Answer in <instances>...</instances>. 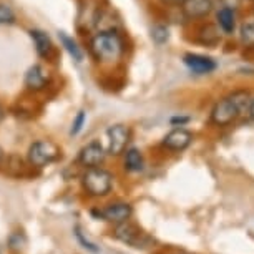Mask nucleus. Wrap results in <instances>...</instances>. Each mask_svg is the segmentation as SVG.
<instances>
[{"label": "nucleus", "instance_id": "nucleus-1", "mask_svg": "<svg viewBox=\"0 0 254 254\" xmlns=\"http://www.w3.org/2000/svg\"><path fill=\"white\" fill-rule=\"evenodd\" d=\"M88 52L97 64H115L125 55V40L117 30H98L88 40Z\"/></svg>", "mask_w": 254, "mask_h": 254}, {"label": "nucleus", "instance_id": "nucleus-2", "mask_svg": "<svg viewBox=\"0 0 254 254\" xmlns=\"http://www.w3.org/2000/svg\"><path fill=\"white\" fill-rule=\"evenodd\" d=\"M113 175L102 166L97 168H85L80 176L81 188L92 198H103L110 194L113 188Z\"/></svg>", "mask_w": 254, "mask_h": 254}, {"label": "nucleus", "instance_id": "nucleus-3", "mask_svg": "<svg viewBox=\"0 0 254 254\" xmlns=\"http://www.w3.org/2000/svg\"><path fill=\"white\" fill-rule=\"evenodd\" d=\"M62 156V150L57 143L50 140H37L28 146L27 161L32 168L42 170L50 166L52 163L59 161Z\"/></svg>", "mask_w": 254, "mask_h": 254}, {"label": "nucleus", "instance_id": "nucleus-4", "mask_svg": "<svg viewBox=\"0 0 254 254\" xmlns=\"http://www.w3.org/2000/svg\"><path fill=\"white\" fill-rule=\"evenodd\" d=\"M115 238L131 248H146L151 243V238L141 228H138L136 224L130 223V219L117 224V228H115Z\"/></svg>", "mask_w": 254, "mask_h": 254}, {"label": "nucleus", "instance_id": "nucleus-5", "mask_svg": "<svg viewBox=\"0 0 254 254\" xmlns=\"http://www.w3.org/2000/svg\"><path fill=\"white\" fill-rule=\"evenodd\" d=\"M107 138H108L107 155L122 156L131 141V130L130 127H127L123 123L112 125L107 130Z\"/></svg>", "mask_w": 254, "mask_h": 254}, {"label": "nucleus", "instance_id": "nucleus-6", "mask_svg": "<svg viewBox=\"0 0 254 254\" xmlns=\"http://www.w3.org/2000/svg\"><path fill=\"white\" fill-rule=\"evenodd\" d=\"M50 81H52L50 70L42 64H33L32 66H28V70L25 71L23 87L30 93H40L49 88Z\"/></svg>", "mask_w": 254, "mask_h": 254}, {"label": "nucleus", "instance_id": "nucleus-7", "mask_svg": "<svg viewBox=\"0 0 254 254\" xmlns=\"http://www.w3.org/2000/svg\"><path fill=\"white\" fill-rule=\"evenodd\" d=\"M90 213L97 219H103V221L120 224V223L128 221V219L131 218L133 208H131V204L123 203V201H115V203H110L102 209H92Z\"/></svg>", "mask_w": 254, "mask_h": 254}, {"label": "nucleus", "instance_id": "nucleus-8", "mask_svg": "<svg viewBox=\"0 0 254 254\" xmlns=\"http://www.w3.org/2000/svg\"><path fill=\"white\" fill-rule=\"evenodd\" d=\"M105 158H107V148L98 140H93L81 146L78 156H76V163L83 168H97L103 165Z\"/></svg>", "mask_w": 254, "mask_h": 254}, {"label": "nucleus", "instance_id": "nucleus-9", "mask_svg": "<svg viewBox=\"0 0 254 254\" xmlns=\"http://www.w3.org/2000/svg\"><path fill=\"white\" fill-rule=\"evenodd\" d=\"M28 35H30V40L33 44V49H35L37 55L40 57L42 60H54L57 55V49L52 42L50 35L42 28H30L28 30Z\"/></svg>", "mask_w": 254, "mask_h": 254}, {"label": "nucleus", "instance_id": "nucleus-10", "mask_svg": "<svg viewBox=\"0 0 254 254\" xmlns=\"http://www.w3.org/2000/svg\"><path fill=\"white\" fill-rule=\"evenodd\" d=\"M238 115L239 110L236 107V103L233 102L231 97H226L216 102V105L211 110V122L218 125V127H226L233 120H236Z\"/></svg>", "mask_w": 254, "mask_h": 254}, {"label": "nucleus", "instance_id": "nucleus-11", "mask_svg": "<svg viewBox=\"0 0 254 254\" xmlns=\"http://www.w3.org/2000/svg\"><path fill=\"white\" fill-rule=\"evenodd\" d=\"M193 141V135L186 128H175L170 133H166L161 145L171 151H185Z\"/></svg>", "mask_w": 254, "mask_h": 254}, {"label": "nucleus", "instance_id": "nucleus-12", "mask_svg": "<svg viewBox=\"0 0 254 254\" xmlns=\"http://www.w3.org/2000/svg\"><path fill=\"white\" fill-rule=\"evenodd\" d=\"M211 10H213V0H181V12L191 20L208 17Z\"/></svg>", "mask_w": 254, "mask_h": 254}, {"label": "nucleus", "instance_id": "nucleus-13", "mask_svg": "<svg viewBox=\"0 0 254 254\" xmlns=\"http://www.w3.org/2000/svg\"><path fill=\"white\" fill-rule=\"evenodd\" d=\"M183 62L196 75H208L211 71L216 70V62L213 59H209V57H204L199 54H186L183 57Z\"/></svg>", "mask_w": 254, "mask_h": 254}, {"label": "nucleus", "instance_id": "nucleus-14", "mask_svg": "<svg viewBox=\"0 0 254 254\" xmlns=\"http://www.w3.org/2000/svg\"><path fill=\"white\" fill-rule=\"evenodd\" d=\"M125 158H123V166L128 173H140L145 168V160H143L141 151L136 146H130L125 150Z\"/></svg>", "mask_w": 254, "mask_h": 254}, {"label": "nucleus", "instance_id": "nucleus-15", "mask_svg": "<svg viewBox=\"0 0 254 254\" xmlns=\"http://www.w3.org/2000/svg\"><path fill=\"white\" fill-rule=\"evenodd\" d=\"M59 38H60V44L62 47L65 49V52L68 54L71 59H73L75 62H83V50H81V47L78 45V42L75 40L73 37H70L68 33L65 32H59Z\"/></svg>", "mask_w": 254, "mask_h": 254}, {"label": "nucleus", "instance_id": "nucleus-16", "mask_svg": "<svg viewBox=\"0 0 254 254\" xmlns=\"http://www.w3.org/2000/svg\"><path fill=\"white\" fill-rule=\"evenodd\" d=\"M218 25L224 33H233L236 27V17L229 7H224L218 12Z\"/></svg>", "mask_w": 254, "mask_h": 254}, {"label": "nucleus", "instance_id": "nucleus-17", "mask_svg": "<svg viewBox=\"0 0 254 254\" xmlns=\"http://www.w3.org/2000/svg\"><path fill=\"white\" fill-rule=\"evenodd\" d=\"M73 234H75L76 243H78L83 249H87V251L93 253V254H98V253H100V248H98L95 243L90 241V239H87V236L83 234V231H81V228H80V226H75V228H73Z\"/></svg>", "mask_w": 254, "mask_h": 254}, {"label": "nucleus", "instance_id": "nucleus-18", "mask_svg": "<svg viewBox=\"0 0 254 254\" xmlns=\"http://www.w3.org/2000/svg\"><path fill=\"white\" fill-rule=\"evenodd\" d=\"M17 22L15 10L5 2H0V25H13Z\"/></svg>", "mask_w": 254, "mask_h": 254}, {"label": "nucleus", "instance_id": "nucleus-19", "mask_svg": "<svg viewBox=\"0 0 254 254\" xmlns=\"http://www.w3.org/2000/svg\"><path fill=\"white\" fill-rule=\"evenodd\" d=\"M231 98H233V102L236 103L239 113H243L244 110L249 112V108H251V103H253V98H251V95H249L248 92H236V93L231 95Z\"/></svg>", "mask_w": 254, "mask_h": 254}, {"label": "nucleus", "instance_id": "nucleus-20", "mask_svg": "<svg viewBox=\"0 0 254 254\" xmlns=\"http://www.w3.org/2000/svg\"><path fill=\"white\" fill-rule=\"evenodd\" d=\"M151 38L153 42L158 45H163L168 42V38H170V30H168L166 25H161V23H158L151 28Z\"/></svg>", "mask_w": 254, "mask_h": 254}, {"label": "nucleus", "instance_id": "nucleus-21", "mask_svg": "<svg viewBox=\"0 0 254 254\" xmlns=\"http://www.w3.org/2000/svg\"><path fill=\"white\" fill-rule=\"evenodd\" d=\"M85 123H87V112L85 110H80L78 113L75 115L73 122H71V127H70V136H76L80 135V131L83 130Z\"/></svg>", "mask_w": 254, "mask_h": 254}, {"label": "nucleus", "instance_id": "nucleus-22", "mask_svg": "<svg viewBox=\"0 0 254 254\" xmlns=\"http://www.w3.org/2000/svg\"><path fill=\"white\" fill-rule=\"evenodd\" d=\"M241 42L244 45L253 47L254 45V22L253 23H244L241 27Z\"/></svg>", "mask_w": 254, "mask_h": 254}, {"label": "nucleus", "instance_id": "nucleus-23", "mask_svg": "<svg viewBox=\"0 0 254 254\" xmlns=\"http://www.w3.org/2000/svg\"><path fill=\"white\" fill-rule=\"evenodd\" d=\"M23 244H25V238H23V234L12 233L10 236H8V248H10L12 251H20V249L23 248Z\"/></svg>", "mask_w": 254, "mask_h": 254}, {"label": "nucleus", "instance_id": "nucleus-24", "mask_svg": "<svg viewBox=\"0 0 254 254\" xmlns=\"http://www.w3.org/2000/svg\"><path fill=\"white\" fill-rule=\"evenodd\" d=\"M190 122V117H173L170 120V123L173 125V127H183Z\"/></svg>", "mask_w": 254, "mask_h": 254}, {"label": "nucleus", "instance_id": "nucleus-25", "mask_svg": "<svg viewBox=\"0 0 254 254\" xmlns=\"http://www.w3.org/2000/svg\"><path fill=\"white\" fill-rule=\"evenodd\" d=\"M5 160H7V155H5V151H3V148L0 146V168L5 165Z\"/></svg>", "mask_w": 254, "mask_h": 254}, {"label": "nucleus", "instance_id": "nucleus-26", "mask_svg": "<svg viewBox=\"0 0 254 254\" xmlns=\"http://www.w3.org/2000/svg\"><path fill=\"white\" fill-rule=\"evenodd\" d=\"M5 115H7V112H5V108H3V105L0 103V123L3 122V118H5Z\"/></svg>", "mask_w": 254, "mask_h": 254}, {"label": "nucleus", "instance_id": "nucleus-27", "mask_svg": "<svg viewBox=\"0 0 254 254\" xmlns=\"http://www.w3.org/2000/svg\"><path fill=\"white\" fill-rule=\"evenodd\" d=\"M249 113H251V117L254 120V100H253V103H251V108H249Z\"/></svg>", "mask_w": 254, "mask_h": 254}, {"label": "nucleus", "instance_id": "nucleus-28", "mask_svg": "<svg viewBox=\"0 0 254 254\" xmlns=\"http://www.w3.org/2000/svg\"><path fill=\"white\" fill-rule=\"evenodd\" d=\"M170 2H181V0H170Z\"/></svg>", "mask_w": 254, "mask_h": 254}]
</instances>
